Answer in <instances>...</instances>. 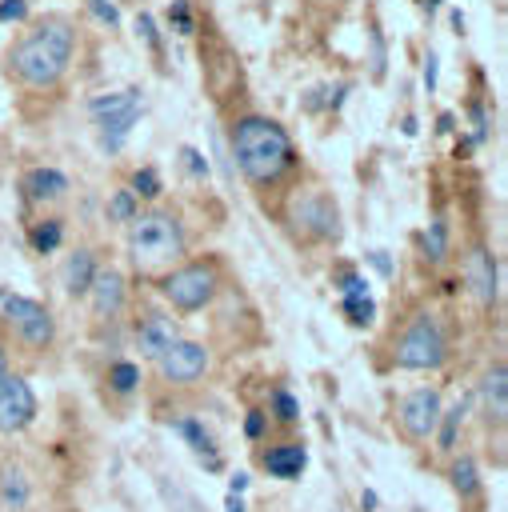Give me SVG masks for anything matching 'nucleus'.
Returning <instances> with one entry per match:
<instances>
[{
    "label": "nucleus",
    "mask_w": 508,
    "mask_h": 512,
    "mask_svg": "<svg viewBox=\"0 0 508 512\" xmlns=\"http://www.w3.org/2000/svg\"><path fill=\"white\" fill-rule=\"evenodd\" d=\"M444 240H448V228H444V220H436V224L428 228V236H424L432 260H444Z\"/></svg>",
    "instance_id": "obj_28"
},
{
    "label": "nucleus",
    "mask_w": 508,
    "mask_h": 512,
    "mask_svg": "<svg viewBox=\"0 0 508 512\" xmlns=\"http://www.w3.org/2000/svg\"><path fill=\"white\" fill-rule=\"evenodd\" d=\"M440 420V392L436 388H412L400 400V424L412 440H428Z\"/></svg>",
    "instance_id": "obj_9"
},
{
    "label": "nucleus",
    "mask_w": 508,
    "mask_h": 512,
    "mask_svg": "<svg viewBox=\"0 0 508 512\" xmlns=\"http://www.w3.org/2000/svg\"><path fill=\"white\" fill-rule=\"evenodd\" d=\"M344 312L352 324H372L376 304H372V296H344Z\"/></svg>",
    "instance_id": "obj_26"
},
{
    "label": "nucleus",
    "mask_w": 508,
    "mask_h": 512,
    "mask_svg": "<svg viewBox=\"0 0 508 512\" xmlns=\"http://www.w3.org/2000/svg\"><path fill=\"white\" fill-rule=\"evenodd\" d=\"M88 296H92L96 316H116V312L124 308V276L112 272V268L96 272L92 284H88Z\"/></svg>",
    "instance_id": "obj_14"
},
{
    "label": "nucleus",
    "mask_w": 508,
    "mask_h": 512,
    "mask_svg": "<svg viewBox=\"0 0 508 512\" xmlns=\"http://www.w3.org/2000/svg\"><path fill=\"white\" fill-rule=\"evenodd\" d=\"M92 12H96L100 20H108V24H116V20H120V16H116V8H112L108 0H92Z\"/></svg>",
    "instance_id": "obj_35"
},
{
    "label": "nucleus",
    "mask_w": 508,
    "mask_h": 512,
    "mask_svg": "<svg viewBox=\"0 0 508 512\" xmlns=\"http://www.w3.org/2000/svg\"><path fill=\"white\" fill-rule=\"evenodd\" d=\"M308 464V452L300 444H280L272 452H264V468L276 476V480H296Z\"/></svg>",
    "instance_id": "obj_16"
},
{
    "label": "nucleus",
    "mask_w": 508,
    "mask_h": 512,
    "mask_svg": "<svg viewBox=\"0 0 508 512\" xmlns=\"http://www.w3.org/2000/svg\"><path fill=\"white\" fill-rule=\"evenodd\" d=\"M272 404H276V416H280V420H296V416H300V408H296V400H292L288 392H276Z\"/></svg>",
    "instance_id": "obj_30"
},
{
    "label": "nucleus",
    "mask_w": 508,
    "mask_h": 512,
    "mask_svg": "<svg viewBox=\"0 0 508 512\" xmlns=\"http://www.w3.org/2000/svg\"><path fill=\"white\" fill-rule=\"evenodd\" d=\"M160 288H164V300H168L172 308L196 312V308H204V304L216 296V272H212V264H184V268H176Z\"/></svg>",
    "instance_id": "obj_6"
},
{
    "label": "nucleus",
    "mask_w": 508,
    "mask_h": 512,
    "mask_svg": "<svg viewBox=\"0 0 508 512\" xmlns=\"http://www.w3.org/2000/svg\"><path fill=\"white\" fill-rule=\"evenodd\" d=\"M224 512H244V500H240L236 492H228V500H224Z\"/></svg>",
    "instance_id": "obj_38"
},
{
    "label": "nucleus",
    "mask_w": 508,
    "mask_h": 512,
    "mask_svg": "<svg viewBox=\"0 0 508 512\" xmlns=\"http://www.w3.org/2000/svg\"><path fill=\"white\" fill-rule=\"evenodd\" d=\"M4 376H8V360H4V352H0V384H4Z\"/></svg>",
    "instance_id": "obj_41"
},
{
    "label": "nucleus",
    "mask_w": 508,
    "mask_h": 512,
    "mask_svg": "<svg viewBox=\"0 0 508 512\" xmlns=\"http://www.w3.org/2000/svg\"><path fill=\"white\" fill-rule=\"evenodd\" d=\"M132 192H136V196H160V176H156L152 168H140V172L132 176Z\"/></svg>",
    "instance_id": "obj_27"
},
{
    "label": "nucleus",
    "mask_w": 508,
    "mask_h": 512,
    "mask_svg": "<svg viewBox=\"0 0 508 512\" xmlns=\"http://www.w3.org/2000/svg\"><path fill=\"white\" fill-rule=\"evenodd\" d=\"M128 252L140 268L172 264L184 252V228L172 212H136L128 228Z\"/></svg>",
    "instance_id": "obj_3"
},
{
    "label": "nucleus",
    "mask_w": 508,
    "mask_h": 512,
    "mask_svg": "<svg viewBox=\"0 0 508 512\" xmlns=\"http://www.w3.org/2000/svg\"><path fill=\"white\" fill-rule=\"evenodd\" d=\"M340 284H344V296H368V284H364L360 272H348Z\"/></svg>",
    "instance_id": "obj_33"
},
{
    "label": "nucleus",
    "mask_w": 508,
    "mask_h": 512,
    "mask_svg": "<svg viewBox=\"0 0 508 512\" xmlns=\"http://www.w3.org/2000/svg\"><path fill=\"white\" fill-rule=\"evenodd\" d=\"M88 116L100 128V148L104 152H120V144L128 140L132 124L140 120V92L124 88V92H104L88 104Z\"/></svg>",
    "instance_id": "obj_4"
},
{
    "label": "nucleus",
    "mask_w": 508,
    "mask_h": 512,
    "mask_svg": "<svg viewBox=\"0 0 508 512\" xmlns=\"http://www.w3.org/2000/svg\"><path fill=\"white\" fill-rule=\"evenodd\" d=\"M444 352H448V344H444L440 324L432 316H416L408 324V332L400 336V344H396V364L412 368V372H428V368L444 364Z\"/></svg>",
    "instance_id": "obj_5"
},
{
    "label": "nucleus",
    "mask_w": 508,
    "mask_h": 512,
    "mask_svg": "<svg viewBox=\"0 0 508 512\" xmlns=\"http://www.w3.org/2000/svg\"><path fill=\"white\" fill-rule=\"evenodd\" d=\"M372 264H376V268H380V272H384V276H388V272H392V264H388V256H384V252H372Z\"/></svg>",
    "instance_id": "obj_39"
},
{
    "label": "nucleus",
    "mask_w": 508,
    "mask_h": 512,
    "mask_svg": "<svg viewBox=\"0 0 508 512\" xmlns=\"http://www.w3.org/2000/svg\"><path fill=\"white\" fill-rule=\"evenodd\" d=\"M292 220H296L300 228H308L312 236H336V232H340L336 204H332L324 192H304V196L292 204Z\"/></svg>",
    "instance_id": "obj_11"
},
{
    "label": "nucleus",
    "mask_w": 508,
    "mask_h": 512,
    "mask_svg": "<svg viewBox=\"0 0 508 512\" xmlns=\"http://www.w3.org/2000/svg\"><path fill=\"white\" fill-rule=\"evenodd\" d=\"M480 396H484V408H488V416L500 424V420H504V412H508V372H504V364H492V368L484 372Z\"/></svg>",
    "instance_id": "obj_15"
},
{
    "label": "nucleus",
    "mask_w": 508,
    "mask_h": 512,
    "mask_svg": "<svg viewBox=\"0 0 508 512\" xmlns=\"http://www.w3.org/2000/svg\"><path fill=\"white\" fill-rule=\"evenodd\" d=\"M244 488H248V476H244V472H236V476H232V492H244Z\"/></svg>",
    "instance_id": "obj_40"
},
{
    "label": "nucleus",
    "mask_w": 508,
    "mask_h": 512,
    "mask_svg": "<svg viewBox=\"0 0 508 512\" xmlns=\"http://www.w3.org/2000/svg\"><path fill=\"white\" fill-rule=\"evenodd\" d=\"M92 276H96V260H92V252H72L68 256V264H64V292L68 296H84L88 292V284H92Z\"/></svg>",
    "instance_id": "obj_18"
},
{
    "label": "nucleus",
    "mask_w": 508,
    "mask_h": 512,
    "mask_svg": "<svg viewBox=\"0 0 508 512\" xmlns=\"http://www.w3.org/2000/svg\"><path fill=\"white\" fill-rule=\"evenodd\" d=\"M172 340H180V328H176V320L164 316V312L144 316L140 328H136V348H140V356H148V360H156Z\"/></svg>",
    "instance_id": "obj_12"
},
{
    "label": "nucleus",
    "mask_w": 508,
    "mask_h": 512,
    "mask_svg": "<svg viewBox=\"0 0 508 512\" xmlns=\"http://www.w3.org/2000/svg\"><path fill=\"white\" fill-rule=\"evenodd\" d=\"M0 492H4V504L12 512H20L28 504V480H24V472L20 468H4L0 472Z\"/></svg>",
    "instance_id": "obj_20"
},
{
    "label": "nucleus",
    "mask_w": 508,
    "mask_h": 512,
    "mask_svg": "<svg viewBox=\"0 0 508 512\" xmlns=\"http://www.w3.org/2000/svg\"><path fill=\"white\" fill-rule=\"evenodd\" d=\"M136 212H140V204H136V192L132 188H120V192H112V200H108V216L112 220H136Z\"/></svg>",
    "instance_id": "obj_22"
},
{
    "label": "nucleus",
    "mask_w": 508,
    "mask_h": 512,
    "mask_svg": "<svg viewBox=\"0 0 508 512\" xmlns=\"http://www.w3.org/2000/svg\"><path fill=\"white\" fill-rule=\"evenodd\" d=\"M24 192H28L32 200H56V196L68 192V176H64L60 168H32V172L24 176Z\"/></svg>",
    "instance_id": "obj_17"
},
{
    "label": "nucleus",
    "mask_w": 508,
    "mask_h": 512,
    "mask_svg": "<svg viewBox=\"0 0 508 512\" xmlns=\"http://www.w3.org/2000/svg\"><path fill=\"white\" fill-rule=\"evenodd\" d=\"M28 16V4L24 0H0V20L8 24V20H24Z\"/></svg>",
    "instance_id": "obj_32"
},
{
    "label": "nucleus",
    "mask_w": 508,
    "mask_h": 512,
    "mask_svg": "<svg viewBox=\"0 0 508 512\" xmlns=\"http://www.w3.org/2000/svg\"><path fill=\"white\" fill-rule=\"evenodd\" d=\"M244 432H248V436H260V432H264V412H248Z\"/></svg>",
    "instance_id": "obj_36"
},
{
    "label": "nucleus",
    "mask_w": 508,
    "mask_h": 512,
    "mask_svg": "<svg viewBox=\"0 0 508 512\" xmlns=\"http://www.w3.org/2000/svg\"><path fill=\"white\" fill-rule=\"evenodd\" d=\"M232 160L252 184H276L292 168V140L268 116H244L232 128Z\"/></svg>",
    "instance_id": "obj_1"
},
{
    "label": "nucleus",
    "mask_w": 508,
    "mask_h": 512,
    "mask_svg": "<svg viewBox=\"0 0 508 512\" xmlns=\"http://www.w3.org/2000/svg\"><path fill=\"white\" fill-rule=\"evenodd\" d=\"M424 88H428V92L436 88V56H432V52H428V60H424Z\"/></svg>",
    "instance_id": "obj_37"
},
{
    "label": "nucleus",
    "mask_w": 508,
    "mask_h": 512,
    "mask_svg": "<svg viewBox=\"0 0 508 512\" xmlns=\"http://www.w3.org/2000/svg\"><path fill=\"white\" fill-rule=\"evenodd\" d=\"M180 156H184V164H188V172H192V176H208V160H204L192 144H184V148H180Z\"/></svg>",
    "instance_id": "obj_29"
},
{
    "label": "nucleus",
    "mask_w": 508,
    "mask_h": 512,
    "mask_svg": "<svg viewBox=\"0 0 508 512\" xmlns=\"http://www.w3.org/2000/svg\"><path fill=\"white\" fill-rule=\"evenodd\" d=\"M460 420H464V404H452L448 412H440V448H452L456 444V428H460Z\"/></svg>",
    "instance_id": "obj_25"
},
{
    "label": "nucleus",
    "mask_w": 508,
    "mask_h": 512,
    "mask_svg": "<svg viewBox=\"0 0 508 512\" xmlns=\"http://www.w3.org/2000/svg\"><path fill=\"white\" fill-rule=\"evenodd\" d=\"M72 48H76V36L64 20H44L40 28H32L8 56L12 72L28 84V88H52L68 64H72Z\"/></svg>",
    "instance_id": "obj_2"
},
{
    "label": "nucleus",
    "mask_w": 508,
    "mask_h": 512,
    "mask_svg": "<svg viewBox=\"0 0 508 512\" xmlns=\"http://www.w3.org/2000/svg\"><path fill=\"white\" fill-rule=\"evenodd\" d=\"M108 384H112L116 392H132V388L140 384V368L128 364V360H116V364L108 368Z\"/></svg>",
    "instance_id": "obj_23"
},
{
    "label": "nucleus",
    "mask_w": 508,
    "mask_h": 512,
    "mask_svg": "<svg viewBox=\"0 0 508 512\" xmlns=\"http://www.w3.org/2000/svg\"><path fill=\"white\" fill-rule=\"evenodd\" d=\"M452 488H456L460 496H476V492H480V472H476V460H472V456H460V460L452 464Z\"/></svg>",
    "instance_id": "obj_21"
},
{
    "label": "nucleus",
    "mask_w": 508,
    "mask_h": 512,
    "mask_svg": "<svg viewBox=\"0 0 508 512\" xmlns=\"http://www.w3.org/2000/svg\"><path fill=\"white\" fill-rule=\"evenodd\" d=\"M0 312H4V320L12 324V332H16L24 344H32V348L52 344L56 324H52V316H48L44 304H36V300H28V296H16V292H0Z\"/></svg>",
    "instance_id": "obj_7"
},
{
    "label": "nucleus",
    "mask_w": 508,
    "mask_h": 512,
    "mask_svg": "<svg viewBox=\"0 0 508 512\" xmlns=\"http://www.w3.org/2000/svg\"><path fill=\"white\" fill-rule=\"evenodd\" d=\"M332 512H344V508H332Z\"/></svg>",
    "instance_id": "obj_42"
},
{
    "label": "nucleus",
    "mask_w": 508,
    "mask_h": 512,
    "mask_svg": "<svg viewBox=\"0 0 508 512\" xmlns=\"http://www.w3.org/2000/svg\"><path fill=\"white\" fill-rule=\"evenodd\" d=\"M156 368L164 380L172 384H192L208 372V348L196 344V340H172L160 356H156Z\"/></svg>",
    "instance_id": "obj_8"
},
{
    "label": "nucleus",
    "mask_w": 508,
    "mask_h": 512,
    "mask_svg": "<svg viewBox=\"0 0 508 512\" xmlns=\"http://www.w3.org/2000/svg\"><path fill=\"white\" fill-rule=\"evenodd\" d=\"M172 20H176V32L180 36H192V16H188V4L184 0L172 4Z\"/></svg>",
    "instance_id": "obj_31"
},
{
    "label": "nucleus",
    "mask_w": 508,
    "mask_h": 512,
    "mask_svg": "<svg viewBox=\"0 0 508 512\" xmlns=\"http://www.w3.org/2000/svg\"><path fill=\"white\" fill-rule=\"evenodd\" d=\"M176 432H180V436H184V440L196 448V456H200L208 468H220V456L212 452V440H208V432H204L196 420H180V424H176Z\"/></svg>",
    "instance_id": "obj_19"
},
{
    "label": "nucleus",
    "mask_w": 508,
    "mask_h": 512,
    "mask_svg": "<svg viewBox=\"0 0 508 512\" xmlns=\"http://www.w3.org/2000/svg\"><path fill=\"white\" fill-rule=\"evenodd\" d=\"M464 280L472 288V296L480 304H492L496 300V260L488 248H472L468 260H464Z\"/></svg>",
    "instance_id": "obj_13"
},
{
    "label": "nucleus",
    "mask_w": 508,
    "mask_h": 512,
    "mask_svg": "<svg viewBox=\"0 0 508 512\" xmlns=\"http://www.w3.org/2000/svg\"><path fill=\"white\" fill-rule=\"evenodd\" d=\"M32 416H36V396H32L28 380L8 372L0 384V432H20L32 424Z\"/></svg>",
    "instance_id": "obj_10"
},
{
    "label": "nucleus",
    "mask_w": 508,
    "mask_h": 512,
    "mask_svg": "<svg viewBox=\"0 0 508 512\" xmlns=\"http://www.w3.org/2000/svg\"><path fill=\"white\" fill-rule=\"evenodd\" d=\"M56 244H60V220H40L32 228V248L36 252H52Z\"/></svg>",
    "instance_id": "obj_24"
},
{
    "label": "nucleus",
    "mask_w": 508,
    "mask_h": 512,
    "mask_svg": "<svg viewBox=\"0 0 508 512\" xmlns=\"http://www.w3.org/2000/svg\"><path fill=\"white\" fill-rule=\"evenodd\" d=\"M136 28H140V36H144V40H148L152 48H160V40H156V24H152V16H148V12H140Z\"/></svg>",
    "instance_id": "obj_34"
}]
</instances>
